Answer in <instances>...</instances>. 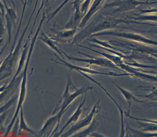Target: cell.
I'll return each mask as SVG.
<instances>
[{"label": "cell", "instance_id": "6da1fadb", "mask_svg": "<svg viewBox=\"0 0 157 137\" xmlns=\"http://www.w3.org/2000/svg\"><path fill=\"white\" fill-rule=\"evenodd\" d=\"M46 13L43 12V16L40 20V23H39V26L37 29L36 31L35 35L34 36V37L32 38V42L30 43V46L29 47V51H28V55H27V58L25 62V68H24V70L23 71V77H22V83H21V89H20V94H19V97H18V104L17 106V109H16V112L14 115L13 116V118L12 119V121L10 122V124L7 127V129L6 131V133L4 134V136H7L9 133H10V131L12 129L13 125L16 121V120L18 118V115L20 112V110L21 109V108H22V104L24 103L25 99L26 97V84H27V78H28V67L29 65V62L30 60V58L32 56V53L33 51L34 47L35 46V43H36V40L38 38V35L39 34V32L41 30V28L42 26L44 23V20H46Z\"/></svg>", "mask_w": 157, "mask_h": 137}, {"label": "cell", "instance_id": "7a4b0ae2", "mask_svg": "<svg viewBox=\"0 0 157 137\" xmlns=\"http://www.w3.org/2000/svg\"><path fill=\"white\" fill-rule=\"evenodd\" d=\"M38 2V0H36L35 8L32 13V15L30 16V18L28 21V24L25 29L23 33L22 34V35L20 37V39H19V40L18 42L15 50L13 51H10L8 56H6V58L4 59L3 62L1 63V80H4L5 78H7L8 77L12 75L14 68L16 67V63L18 61L19 55H20V50H21V48L22 47V43L23 42V40L25 37V34L27 32L29 24L30 23L33 16L36 11Z\"/></svg>", "mask_w": 157, "mask_h": 137}, {"label": "cell", "instance_id": "3957f363", "mask_svg": "<svg viewBox=\"0 0 157 137\" xmlns=\"http://www.w3.org/2000/svg\"><path fill=\"white\" fill-rule=\"evenodd\" d=\"M90 50L91 51H94V52L103 55L105 58H106V59H109L112 62L114 63L118 68H121L122 70H125L126 72L130 74L132 76H135L136 78L147 80L149 82H157V76L146 74H145V71H143V70L141 71L138 70L134 69V68L130 67V66H129L127 64H126V63H124L123 61V59L120 56H118L116 55H111V54L100 52V51H96L91 48H90Z\"/></svg>", "mask_w": 157, "mask_h": 137}, {"label": "cell", "instance_id": "277c9868", "mask_svg": "<svg viewBox=\"0 0 157 137\" xmlns=\"http://www.w3.org/2000/svg\"><path fill=\"white\" fill-rule=\"evenodd\" d=\"M72 85L70 76H68L67 78V86L64 91L62 97L60 100V105L59 107L58 112L64 113L67 110L69 106L70 105L72 102L74 101L75 98H77L80 95H82L87 92L88 90L93 89V87L90 86L88 84L84 86H82L79 89H76L75 92L71 93L69 91L70 87Z\"/></svg>", "mask_w": 157, "mask_h": 137}, {"label": "cell", "instance_id": "5b68a950", "mask_svg": "<svg viewBox=\"0 0 157 137\" xmlns=\"http://www.w3.org/2000/svg\"><path fill=\"white\" fill-rule=\"evenodd\" d=\"M104 35L121 37V38H124L125 39L138 42L140 43H145L147 44L154 45V46H157V41L156 40L147 38L145 36H144L143 35H140L138 34L132 33V32H113V31H103V32H99L92 34L90 36L93 38L95 36H104Z\"/></svg>", "mask_w": 157, "mask_h": 137}, {"label": "cell", "instance_id": "8992f818", "mask_svg": "<svg viewBox=\"0 0 157 137\" xmlns=\"http://www.w3.org/2000/svg\"><path fill=\"white\" fill-rule=\"evenodd\" d=\"M128 23L130 22L129 21H127L126 20H121V19H109L105 21H103L100 24L95 25L93 27L90 28V29H86V30H84L80 34L79 37L78 39L80 40H82L87 36H90V35L94 34L97 32H103L107 29H113L118 25L122 24V23Z\"/></svg>", "mask_w": 157, "mask_h": 137}, {"label": "cell", "instance_id": "52a82bcc", "mask_svg": "<svg viewBox=\"0 0 157 137\" xmlns=\"http://www.w3.org/2000/svg\"><path fill=\"white\" fill-rule=\"evenodd\" d=\"M157 4L156 2L145 1L142 2L138 0H118L111 3L106 4L105 8H114L116 9L113 10L114 13L128 12L136 9L138 6L141 5H151Z\"/></svg>", "mask_w": 157, "mask_h": 137}, {"label": "cell", "instance_id": "ba28073f", "mask_svg": "<svg viewBox=\"0 0 157 137\" xmlns=\"http://www.w3.org/2000/svg\"><path fill=\"white\" fill-rule=\"evenodd\" d=\"M64 55H66V56L67 58L72 61H76V62H84V63H88L90 64H94L98 66H101L102 67H106V68H118L114 63L112 62L109 59L105 58H96V57H94L92 56L88 55L85 54L78 52L79 54L84 55L87 56L88 58V59H82V58H79L77 57H74L72 56H69L67 55L64 52L62 51Z\"/></svg>", "mask_w": 157, "mask_h": 137}, {"label": "cell", "instance_id": "9c48e42d", "mask_svg": "<svg viewBox=\"0 0 157 137\" xmlns=\"http://www.w3.org/2000/svg\"><path fill=\"white\" fill-rule=\"evenodd\" d=\"M99 102L100 101H98V102H97L94 105V108L90 111V113L88 114L86 117L82 120H80V121L78 122L76 124L72 126L66 133L62 135V137H70L71 135H74L80 130L82 129L84 127H86L87 126L90 125L92 123V121L93 120V118L94 117V115L98 113L100 110Z\"/></svg>", "mask_w": 157, "mask_h": 137}, {"label": "cell", "instance_id": "30bf717a", "mask_svg": "<svg viewBox=\"0 0 157 137\" xmlns=\"http://www.w3.org/2000/svg\"><path fill=\"white\" fill-rule=\"evenodd\" d=\"M55 56H56L57 59H59V60L61 61V62H59L58 61H55L54 60H52L54 62L57 63V64H62L65 66L68 67L70 68V70H75L78 71L79 73H84L86 74H101V75H108V76H131L129 73H124V74H117L114 72H108V73H105V72H101L98 70H92L90 68H88V67H80V66H78L71 64L70 63H68L64 60H62L61 58H60L59 56L55 54Z\"/></svg>", "mask_w": 157, "mask_h": 137}, {"label": "cell", "instance_id": "8fae6325", "mask_svg": "<svg viewBox=\"0 0 157 137\" xmlns=\"http://www.w3.org/2000/svg\"><path fill=\"white\" fill-rule=\"evenodd\" d=\"M63 113L58 112L51 116L47 120L43 125L42 128L38 132V136L40 137H49L52 136L58 128L59 122L61 118L63 116Z\"/></svg>", "mask_w": 157, "mask_h": 137}, {"label": "cell", "instance_id": "7c38bea8", "mask_svg": "<svg viewBox=\"0 0 157 137\" xmlns=\"http://www.w3.org/2000/svg\"><path fill=\"white\" fill-rule=\"evenodd\" d=\"M104 1L105 0H94L89 10L82 18L81 22L79 25V28H83L86 25V22L90 20V18L101 7Z\"/></svg>", "mask_w": 157, "mask_h": 137}, {"label": "cell", "instance_id": "4fadbf2b", "mask_svg": "<svg viewBox=\"0 0 157 137\" xmlns=\"http://www.w3.org/2000/svg\"><path fill=\"white\" fill-rule=\"evenodd\" d=\"M86 93L85 94V98L83 100L82 102H81L79 105L78 106L77 109L76 110L74 113L72 114V116H71V117L69 118V120H68V121L65 124V125H64L63 127L62 128V129L60 130V131H59V133L58 134L56 135L55 136H60V134L63 133L64 130L66 129L68 126L70 125L71 124L73 123V122H76L77 121L79 118V117L80 116V115L82 113V106L84 105L85 102H86Z\"/></svg>", "mask_w": 157, "mask_h": 137}, {"label": "cell", "instance_id": "5bb4252c", "mask_svg": "<svg viewBox=\"0 0 157 137\" xmlns=\"http://www.w3.org/2000/svg\"><path fill=\"white\" fill-rule=\"evenodd\" d=\"M113 83H114V85L117 86V88L119 89V90L121 92L124 97L125 99L126 102L128 104L129 109H130V106L133 103H145L144 101H143L141 100H140L139 98H138L137 97H136L134 95L132 94L131 92H129L128 90H126L125 89L122 88L121 86L117 85L116 83H114V82Z\"/></svg>", "mask_w": 157, "mask_h": 137}, {"label": "cell", "instance_id": "9a60e30c", "mask_svg": "<svg viewBox=\"0 0 157 137\" xmlns=\"http://www.w3.org/2000/svg\"><path fill=\"white\" fill-rule=\"evenodd\" d=\"M40 32H41V34L39 36V39L41 40L46 44H47L48 47H50L52 50L56 52L58 54L60 55L61 56H62L63 58V54H62L63 52L60 51L59 48L56 46L53 40L50 37H48L47 35H46L43 31L41 30Z\"/></svg>", "mask_w": 157, "mask_h": 137}, {"label": "cell", "instance_id": "2e32d148", "mask_svg": "<svg viewBox=\"0 0 157 137\" xmlns=\"http://www.w3.org/2000/svg\"><path fill=\"white\" fill-rule=\"evenodd\" d=\"M78 29L77 28H74L72 29L66 30L64 31H58L56 32V37L59 39L62 40L68 41L69 40L72 39L74 37L76 32H78Z\"/></svg>", "mask_w": 157, "mask_h": 137}, {"label": "cell", "instance_id": "e0dca14e", "mask_svg": "<svg viewBox=\"0 0 157 137\" xmlns=\"http://www.w3.org/2000/svg\"><path fill=\"white\" fill-rule=\"evenodd\" d=\"M20 125H19V134L21 133L22 131H26L28 133H30L33 135L35 136H38V134H36L35 131L32 129L30 127H29V126L27 125L26 122L25 120V117H24V112H23V109L22 108L20 110Z\"/></svg>", "mask_w": 157, "mask_h": 137}, {"label": "cell", "instance_id": "ac0fdd59", "mask_svg": "<svg viewBox=\"0 0 157 137\" xmlns=\"http://www.w3.org/2000/svg\"><path fill=\"white\" fill-rule=\"evenodd\" d=\"M82 0H74L72 4L74 5V10L75 11V15H74V24L75 25L77 26L80 24L81 22V19L83 18L82 17V13L80 9V3L82 2Z\"/></svg>", "mask_w": 157, "mask_h": 137}, {"label": "cell", "instance_id": "d6986e66", "mask_svg": "<svg viewBox=\"0 0 157 137\" xmlns=\"http://www.w3.org/2000/svg\"><path fill=\"white\" fill-rule=\"evenodd\" d=\"M99 125L98 122L93 121L92 123H91L90 126L88 127L86 130L83 131L82 132H79L78 133L75 134L73 136L74 137H86L89 136L90 134L93 133H94V131L98 129V127Z\"/></svg>", "mask_w": 157, "mask_h": 137}, {"label": "cell", "instance_id": "ffe728a7", "mask_svg": "<svg viewBox=\"0 0 157 137\" xmlns=\"http://www.w3.org/2000/svg\"><path fill=\"white\" fill-rule=\"evenodd\" d=\"M128 129L129 130L130 133L132 134L133 136L135 137H157V132H144L141 131H138L137 130H134L131 127L129 126L128 125Z\"/></svg>", "mask_w": 157, "mask_h": 137}, {"label": "cell", "instance_id": "44dd1931", "mask_svg": "<svg viewBox=\"0 0 157 137\" xmlns=\"http://www.w3.org/2000/svg\"><path fill=\"white\" fill-rule=\"evenodd\" d=\"M139 126L144 127L142 131L144 132H157V125L150 124L144 122L140 121L138 122Z\"/></svg>", "mask_w": 157, "mask_h": 137}, {"label": "cell", "instance_id": "7402d4cb", "mask_svg": "<svg viewBox=\"0 0 157 137\" xmlns=\"http://www.w3.org/2000/svg\"><path fill=\"white\" fill-rule=\"evenodd\" d=\"M3 2H4V7L5 9V13L6 14L8 15L10 18L12 20L14 25H15V21L17 18V16L16 14V12L14 11V10L12 8H9L8 6V5L6 4L5 0H2Z\"/></svg>", "mask_w": 157, "mask_h": 137}, {"label": "cell", "instance_id": "603a6c76", "mask_svg": "<svg viewBox=\"0 0 157 137\" xmlns=\"http://www.w3.org/2000/svg\"><path fill=\"white\" fill-rule=\"evenodd\" d=\"M90 40L91 41V42H94V43L98 44L99 46L104 47V48H108V49H110V50H115V51H119V52L121 51V50L117 49V48L111 46L110 44L108 43V42H104V41L99 40L98 39L95 38L94 37H93L92 39H90ZM121 52H122V51H121Z\"/></svg>", "mask_w": 157, "mask_h": 137}, {"label": "cell", "instance_id": "cb8c5ba5", "mask_svg": "<svg viewBox=\"0 0 157 137\" xmlns=\"http://www.w3.org/2000/svg\"><path fill=\"white\" fill-rule=\"evenodd\" d=\"M150 92L149 94L144 95V96L140 95V97L141 98L147 99L151 101H157V88L151 87L150 89Z\"/></svg>", "mask_w": 157, "mask_h": 137}, {"label": "cell", "instance_id": "d4e9b609", "mask_svg": "<svg viewBox=\"0 0 157 137\" xmlns=\"http://www.w3.org/2000/svg\"><path fill=\"white\" fill-rule=\"evenodd\" d=\"M132 18L135 20H138V21H151L157 22V16H155V15L141 16L138 17H134Z\"/></svg>", "mask_w": 157, "mask_h": 137}, {"label": "cell", "instance_id": "484cf974", "mask_svg": "<svg viewBox=\"0 0 157 137\" xmlns=\"http://www.w3.org/2000/svg\"><path fill=\"white\" fill-rule=\"evenodd\" d=\"M17 98V96H14V97H12V99L10 100H9V101L6 105H5L3 107L1 106V114L4 113V112H5L6 110H8V109L12 105V104L16 101Z\"/></svg>", "mask_w": 157, "mask_h": 137}, {"label": "cell", "instance_id": "4316f807", "mask_svg": "<svg viewBox=\"0 0 157 137\" xmlns=\"http://www.w3.org/2000/svg\"><path fill=\"white\" fill-rule=\"evenodd\" d=\"M91 1L92 0H86V1H84V2L82 4L81 10H80L82 13H86V14L88 11L89 10V6H90V4Z\"/></svg>", "mask_w": 157, "mask_h": 137}, {"label": "cell", "instance_id": "83f0119b", "mask_svg": "<svg viewBox=\"0 0 157 137\" xmlns=\"http://www.w3.org/2000/svg\"><path fill=\"white\" fill-rule=\"evenodd\" d=\"M141 14H150V13H157V9L150 8L148 9H140L139 10Z\"/></svg>", "mask_w": 157, "mask_h": 137}, {"label": "cell", "instance_id": "f1b7e54d", "mask_svg": "<svg viewBox=\"0 0 157 137\" xmlns=\"http://www.w3.org/2000/svg\"><path fill=\"white\" fill-rule=\"evenodd\" d=\"M4 25L2 22V18L1 17V40H2V36L4 35Z\"/></svg>", "mask_w": 157, "mask_h": 137}, {"label": "cell", "instance_id": "f546056e", "mask_svg": "<svg viewBox=\"0 0 157 137\" xmlns=\"http://www.w3.org/2000/svg\"><path fill=\"white\" fill-rule=\"evenodd\" d=\"M33 2V0H29L28 1V3H30V2Z\"/></svg>", "mask_w": 157, "mask_h": 137}, {"label": "cell", "instance_id": "4dcf8cb0", "mask_svg": "<svg viewBox=\"0 0 157 137\" xmlns=\"http://www.w3.org/2000/svg\"><path fill=\"white\" fill-rule=\"evenodd\" d=\"M20 1H21V2H22V4H24V3H25V2H24V0H20Z\"/></svg>", "mask_w": 157, "mask_h": 137}, {"label": "cell", "instance_id": "1f68e13d", "mask_svg": "<svg viewBox=\"0 0 157 137\" xmlns=\"http://www.w3.org/2000/svg\"><path fill=\"white\" fill-rule=\"evenodd\" d=\"M155 34H157V30H155Z\"/></svg>", "mask_w": 157, "mask_h": 137}, {"label": "cell", "instance_id": "d6a6232c", "mask_svg": "<svg viewBox=\"0 0 157 137\" xmlns=\"http://www.w3.org/2000/svg\"><path fill=\"white\" fill-rule=\"evenodd\" d=\"M149 1V0H147V1Z\"/></svg>", "mask_w": 157, "mask_h": 137}, {"label": "cell", "instance_id": "836d02e7", "mask_svg": "<svg viewBox=\"0 0 157 137\" xmlns=\"http://www.w3.org/2000/svg\"><path fill=\"white\" fill-rule=\"evenodd\" d=\"M155 74H157V73H156V72H155Z\"/></svg>", "mask_w": 157, "mask_h": 137}]
</instances>
